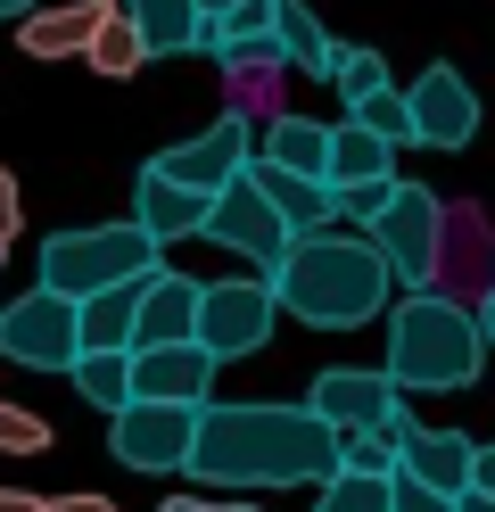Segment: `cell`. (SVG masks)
I'll list each match as a JSON object with an SVG mask.
<instances>
[{
	"label": "cell",
	"mask_w": 495,
	"mask_h": 512,
	"mask_svg": "<svg viewBox=\"0 0 495 512\" xmlns=\"http://www.w3.org/2000/svg\"><path fill=\"white\" fill-rule=\"evenodd\" d=\"M25 9H33V0H0V17H25Z\"/></svg>",
	"instance_id": "8d00e7d4"
},
{
	"label": "cell",
	"mask_w": 495,
	"mask_h": 512,
	"mask_svg": "<svg viewBox=\"0 0 495 512\" xmlns=\"http://www.w3.org/2000/svg\"><path fill=\"white\" fill-rule=\"evenodd\" d=\"M198 232H207L215 248H231V256H248V265H264V273H273V265H281V248H289V232L273 223V207L256 199L248 166H240V174H231L215 199H207V223H198ZM264 273H256V281H264Z\"/></svg>",
	"instance_id": "ba28073f"
},
{
	"label": "cell",
	"mask_w": 495,
	"mask_h": 512,
	"mask_svg": "<svg viewBox=\"0 0 495 512\" xmlns=\"http://www.w3.org/2000/svg\"><path fill=\"white\" fill-rule=\"evenodd\" d=\"M42 512H116L108 496H42Z\"/></svg>",
	"instance_id": "836d02e7"
},
{
	"label": "cell",
	"mask_w": 495,
	"mask_h": 512,
	"mask_svg": "<svg viewBox=\"0 0 495 512\" xmlns=\"http://www.w3.org/2000/svg\"><path fill=\"white\" fill-rule=\"evenodd\" d=\"M198 223H207V199H198V190H182V182H165L157 166H141V182H132V232L165 256L174 240H190Z\"/></svg>",
	"instance_id": "e0dca14e"
},
{
	"label": "cell",
	"mask_w": 495,
	"mask_h": 512,
	"mask_svg": "<svg viewBox=\"0 0 495 512\" xmlns=\"http://www.w3.org/2000/svg\"><path fill=\"white\" fill-rule=\"evenodd\" d=\"M190 430H198V413L190 405H124L108 413V446H116V463L124 471H182L190 455Z\"/></svg>",
	"instance_id": "30bf717a"
},
{
	"label": "cell",
	"mask_w": 495,
	"mask_h": 512,
	"mask_svg": "<svg viewBox=\"0 0 495 512\" xmlns=\"http://www.w3.org/2000/svg\"><path fill=\"white\" fill-rule=\"evenodd\" d=\"M396 471L413 479V488H429V496H462V488H479V438H462V430H405L396 438Z\"/></svg>",
	"instance_id": "5bb4252c"
},
{
	"label": "cell",
	"mask_w": 495,
	"mask_h": 512,
	"mask_svg": "<svg viewBox=\"0 0 495 512\" xmlns=\"http://www.w3.org/2000/svg\"><path fill=\"white\" fill-rule=\"evenodd\" d=\"M454 512H495V496H487V488H462V496H454Z\"/></svg>",
	"instance_id": "d590c367"
},
{
	"label": "cell",
	"mask_w": 495,
	"mask_h": 512,
	"mask_svg": "<svg viewBox=\"0 0 495 512\" xmlns=\"http://www.w3.org/2000/svg\"><path fill=\"white\" fill-rule=\"evenodd\" d=\"M322 149H330V124H314V116H273L248 157H256V166H273V174L322 182Z\"/></svg>",
	"instance_id": "7402d4cb"
},
{
	"label": "cell",
	"mask_w": 495,
	"mask_h": 512,
	"mask_svg": "<svg viewBox=\"0 0 495 512\" xmlns=\"http://www.w3.org/2000/svg\"><path fill=\"white\" fill-rule=\"evenodd\" d=\"M182 471L207 488H322L339 471V438L306 405H198Z\"/></svg>",
	"instance_id": "6da1fadb"
},
{
	"label": "cell",
	"mask_w": 495,
	"mask_h": 512,
	"mask_svg": "<svg viewBox=\"0 0 495 512\" xmlns=\"http://www.w3.org/2000/svg\"><path fill=\"white\" fill-rule=\"evenodd\" d=\"M248 182H256V199L273 207V223H281L289 240H306V232H330V223H339V215H330V190H322V182L273 174V166H256V157H248Z\"/></svg>",
	"instance_id": "ffe728a7"
},
{
	"label": "cell",
	"mask_w": 495,
	"mask_h": 512,
	"mask_svg": "<svg viewBox=\"0 0 495 512\" xmlns=\"http://www.w3.org/2000/svg\"><path fill=\"white\" fill-rule=\"evenodd\" d=\"M405 124H413V149H471L479 133V91L462 83L454 67H429L405 91Z\"/></svg>",
	"instance_id": "8fae6325"
},
{
	"label": "cell",
	"mask_w": 495,
	"mask_h": 512,
	"mask_svg": "<svg viewBox=\"0 0 495 512\" xmlns=\"http://www.w3.org/2000/svg\"><path fill=\"white\" fill-rule=\"evenodd\" d=\"M363 182H396V149H380L372 133H355V124H330L322 190H363Z\"/></svg>",
	"instance_id": "603a6c76"
},
{
	"label": "cell",
	"mask_w": 495,
	"mask_h": 512,
	"mask_svg": "<svg viewBox=\"0 0 495 512\" xmlns=\"http://www.w3.org/2000/svg\"><path fill=\"white\" fill-rule=\"evenodd\" d=\"M248 149H256V133L240 116H223V124H207L198 141H182V149H165V157H149V166L165 174V182H182V190H198V199H215V190L248 166Z\"/></svg>",
	"instance_id": "4fadbf2b"
},
{
	"label": "cell",
	"mask_w": 495,
	"mask_h": 512,
	"mask_svg": "<svg viewBox=\"0 0 495 512\" xmlns=\"http://www.w3.org/2000/svg\"><path fill=\"white\" fill-rule=\"evenodd\" d=\"M66 380H75L83 405H99V413H124V405H132V356H116V347L75 356V364H66Z\"/></svg>",
	"instance_id": "d4e9b609"
},
{
	"label": "cell",
	"mask_w": 495,
	"mask_h": 512,
	"mask_svg": "<svg viewBox=\"0 0 495 512\" xmlns=\"http://www.w3.org/2000/svg\"><path fill=\"white\" fill-rule=\"evenodd\" d=\"M438 215H446V199H429L421 182H396V190H388V207L363 223V248H372V256H380V273H388V281H405L413 298L429 290V256H438Z\"/></svg>",
	"instance_id": "5b68a950"
},
{
	"label": "cell",
	"mask_w": 495,
	"mask_h": 512,
	"mask_svg": "<svg viewBox=\"0 0 495 512\" xmlns=\"http://www.w3.org/2000/svg\"><path fill=\"white\" fill-rule=\"evenodd\" d=\"M0 455H50V422L33 405H9L0 397Z\"/></svg>",
	"instance_id": "f1b7e54d"
},
{
	"label": "cell",
	"mask_w": 495,
	"mask_h": 512,
	"mask_svg": "<svg viewBox=\"0 0 495 512\" xmlns=\"http://www.w3.org/2000/svg\"><path fill=\"white\" fill-rule=\"evenodd\" d=\"M314 512H388V479H355V471H330Z\"/></svg>",
	"instance_id": "83f0119b"
},
{
	"label": "cell",
	"mask_w": 495,
	"mask_h": 512,
	"mask_svg": "<svg viewBox=\"0 0 495 512\" xmlns=\"http://www.w3.org/2000/svg\"><path fill=\"white\" fill-rule=\"evenodd\" d=\"M273 339V298L264 281H198V314H190V347H207L215 364L256 356Z\"/></svg>",
	"instance_id": "8992f818"
},
{
	"label": "cell",
	"mask_w": 495,
	"mask_h": 512,
	"mask_svg": "<svg viewBox=\"0 0 495 512\" xmlns=\"http://www.w3.org/2000/svg\"><path fill=\"white\" fill-rule=\"evenodd\" d=\"M0 512H42V496H25V488H0Z\"/></svg>",
	"instance_id": "e575fe53"
},
{
	"label": "cell",
	"mask_w": 495,
	"mask_h": 512,
	"mask_svg": "<svg viewBox=\"0 0 495 512\" xmlns=\"http://www.w3.org/2000/svg\"><path fill=\"white\" fill-rule=\"evenodd\" d=\"M413 430V413L396 405L380 430H339V471H355V479H396V438Z\"/></svg>",
	"instance_id": "cb8c5ba5"
},
{
	"label": "cell",
	"mask_w": 495,
	"mask_h": 512,
	"mask_svg": "<svg viewBox=\"0 0 495 512\" xmlns=\"http://www.w3.org/2000/svg\"><path fill=\"white\" fill-rule=\"evenodd\" d=\"M165 512H256V504H223V496H165Z\"/></svg>",
	"instance_id": "d6a6232c"
},
{
	"label": "cell",
	"mask_w": 495,
	"mask_h": 512,
	"mask_svg": "<svg viewBox=\"0 0 495 512\" xmlns=\"http://www.w3.org/2000/svg\"><path fill=\"white\" fill-rule=\"evenodd\" d=\"M207 389H215V356L207 347H141L132 356V405H207Z\"/></svg>",
	"instance_id": "9a60e30c"
},
{
	"label": "cell",
	"mask_w": 495,
	"mask_h": 512,
	"mask_svg": "<svg viewBox=\"0 0 495 512\" xmlns=\"http://www.w3.org/2000/svg\"><path fill=\"white\" fill-rule=\"evenodd\" d=\"M396 405H405V397H396L380 372H355V364H330V372H314V389H306V413H314V422H322L330 438H339V430H380Z\"/></svg>",
	"instance_id": "7c38bea8"
},
{
	"label": "cell",
	"mask_w": 495,
	"mask_h": 512,
	"mask_svg": "<svg viewBox=\"0 0 495 512\" xmlns=\"http://www.w3.org/2000/svg\"><path fill=\"white\" fill-rule=\"evenodd\" d=\"M83 58H91V75H141L149 67V58H141V42H132V25H124V9H108V17H99V34L83 42Z\"/></svg>",
	"instance_id": "4316f807"
},
{
	"label": "cell",
	"mask_w": 495,
	"mask_h": 512,
	"mask_svg": "<svg viewBox=\"0 0 495 512\" xmlns=\"http://www.w3.org/2000/svg\"><path fill=\"white\" fill-rule=\"evenodd\" d=\"M17 232H25V207H17V174L0 166V256L17 248Z\"/></svg>",
	"instance_id": "1f68e13d"
},
{
	"label": "cell",
	"mask_w": 495,
	"mask_h": 512,
	"mask_svg": "<svg viewBox=\"0 0 495 512\" xmlns=\"http://www.w3.org/2000/svg\"><path fill=\"white\" fill-rule=\"evenodd\" d=\"M479 356H487V339H479V314H462L446 298H405L388 314V389L405 397V389H471L479 380Z\"/></svg>",
	"instance_id": "3957f363"
},
{
	"label": "cell",
	"mask_w": 495,
	"mask_h": 512,
	"mask_svg": "<svg viewBox=\"0 0 495 512\" xmlns=\"http://www.w3.org/2000/svg\"><path fill=\"white\" fill-rule=\"evenodd\" d=\"M132 42H141V58H182L198 50V0H116Z\"/></svg>",
	"instance_id": "44dd1931"
},
{
	"label": "cell",
	"mask_w": 495,
	"mask_h": 512,
	"mask_svg": "<svg viewBox=\"0 0 495 512\" xmlns=\"http://www.w3.org/2000/svg\"><path fill=\"white\" fill-rule=\"evenodd\" d=\"M388 512H454V504H446V496H429V488H413V479L396 471V479H388Z\"/></svg>",
	"instance_id": "4dcf8cb0"
},
{
	"label": "cell",
	"mask_w": 495,
	"mask_h": 512,
	"mask_svg": "<svg viewBox=\"0 0 495 512\" xmlns=\"http://www.w3.org/2000/svg\"><path fill=\"white\" fill-rule=\"evenodd\" d=\"M330 83H339V100L355 108L363 91H380V83H388V67H380V50H339V58H330Z\"/></svg>",
	"instance_id": "f546056e"
},
{
	"label": "cell",
	"mask_w": 495,
	"mask_h": 512,
	"mask_svg": "<svg viewBox=\"0 0 495 512\" xmlns=\"http://www.w3.org/2000/svg\"><path fill=\"white\" fill-rule=\"evenodd\" d=\"M157 265L165 256L132 232V223H91V232H50L42 240V281H33V290L83 306L99 290H116V281H149Z\"/></svg>",
	"instance_id": "277c9868"
},
{
	"label": "cell",
	"mask_w": 495,
	"mask_h": 512,
	"mask_svg": "<svg viewBox=\"0 0 495 512\" xmlns=\"http://www.w3.org/2000/svg\"><path fill=\"white\" fill-rule=\"evenodd\" d=\"M347 124H355V133H372L380 149H413V124H405V91H396V83L363 91V100L347 108Z\"/></svg>",
	"instance_id": "484cf974"
},
{
	"label": "cell",
	"mask_w": 495,
	"mask_h": 512,
	"mask_svg": "<svg viewBox=\"0 0 495 512\" xmlns=\"http://www.w3.org/2000/svg\"><path fill=\"white\" fill-rule=\"evenodd\" d=\"M0 364L66 372L75 364V306L50 298V290H25L17 306H0Z\"/></svg>",
	"instance_id": "52a82bcc"
},
{
	"label": "cell",
	"mask_w": 495,
	"mask_h": 512,
	"mask_svg": "<svg viewBox=\"0 0 495 512\" xmlns=\"http://www.w3.org/2000/svg\"><path fill=\"white\" fill-rule=\"evenodd\" d=\"M108 9L116 0H58V9H33V17H17V50L25 58H83V42L99 34Z\"/></svg>",
	"instance_id": "ac0fdd59"
},
{
	"label": "cell",
	"mask_w": 495,
	"mask_h": 512,
	"mask_svg": "<svg viewBox=\"0 0 495 512\" xmlns=\"http://www.w3.org/2000/svg\"><path fill=\"white\" fill-rule=\"evenodd\" d=\"M396 281L380 273V256L363 248V232H306L281 248V265L264 273V298L273 314H297L314 331H355L388 306Z\"/></svg>",
	"instance_id": "7a4b0ae2"
},
{
	"label": "cell",
	"mask_w": 495,
	"mask_h": 512,
	"mask_svg": "<svg viewBox=\"0 0 495 512\" xmlns=\"http://www.w3.org/2000/svg\"><path fill=\"white\" fill-rule=\"evenodd\" d=\"M264 42H273V58L297 67V75H330V58H339V42L322 34V17L306 0H264Z\"/></svg>",
	"instance_id": "d6986e66"
},
{
	"label": "cell",
	"mask_w": 495,
	"mask_h": 512,
	"mask_svg": "<svg viewBox=\"0 0 495 512\" xmlns=\"http://www.w3.org/2000/svg\"><path fill=\"white\" fill-rule=\"evenodd\" d=\"M429 298H446V306H462V314H487V223H479V207H446V215H438Z\"/></svg>",
	"instance_id": "9c48e42d"
},
{
	"label": "cell",
	"mask_w": 495,
	"mask_h": 512,
	"mask_svg": "<svg viewBox=\"0 0 495 512\" xmlns=\"http://www.w3.org/2000/svg\"><path fill=\"white\" fill-rule=\"evenodd\" d=\"M190 314H198V281L174 273V265H157L141 281V306H132V347L124 356H141V347H182L190 339Z\"/></svg>",
	"instance_id": "2e32d148"
}]
</instances>
